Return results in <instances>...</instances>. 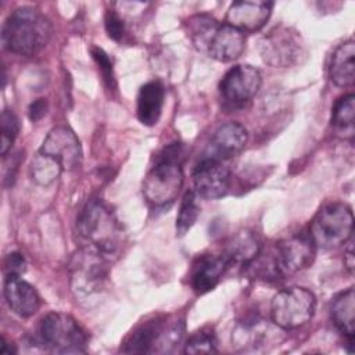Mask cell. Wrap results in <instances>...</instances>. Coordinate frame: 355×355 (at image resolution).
Instances as JSON below:
<instances>
[{"label": "cell", "mask_w": 355, "mask_h": 355, "mask_svg": "<svg viewBox=\"0 0 355 355\" xmlns=\"http://www.w3.org/2000/svg\"><path fill=\"white\" fill-rule=\"evenodd\" d=\"M262 83L261 73L257 68L248 64H241L230 68L219 83L222 98L232 107H243L251 101Z\"/></svg>", "instance_id": "9"}, {"label": "cell", "mask_w": 355, "mask_h": 355, "mask_svg": "<svg viewBox=\"0 0 355 355\" xmlns=\"http://www.w3.org/2000/svg\"><path fill=\"white\" fill-rule=\"evenodd\" d=\"M245 272L252 279H261V280H279L280 277H283L277 261H276V255L275 251L272 254H262L259 252L251 262H248L245 266Z\"/></svg>", "instance_id": "25"}, {"label": "cell", "mask_w": 355, "mask_h": 355, "mask_svg": "<svg viewBox=\"0 0 355 355\" xmlns=\"http://www.w3.org/2000/svg\"><path fill=\"white\" fill-rule=\"evenodd\" d=\"M248 140L247 129L239 122H227L219 126L207 148V157L216 161H226L236 157L245 147Z\"/></svg>", "instance_id": "15"}, {"label": "cell", "mask_w": 355, "mask_h": 355, "mask_svg": "<svg viewBox=\"0 0 355 355\" xmlns=\"http://www.w3.org/2000/svg\"><path fill=\"white\" fill-rule=\"evenodd\" d=\"M92 55L94 58V61L97 62L100 71H101V75H103V79L105 82V85L112 89L115 86V80H114V72H112V64H111V60L110 57L104 53V50L98 49V47H93L92 49Z\"/></svg>", "instance_id": "30"}, {"label": "cell", "mask_w": 355, "mask_h": 355, "mask_svg": "<svg viewBox=\"0 0 355 355\" xmlns=\"http://www.w3.org/2000/svg\"><path fill=\"white\" fill-rule=\"evenodd\" d=\"M315 248L309 234H295L279 241L275 255L282 275H293L311 266L315 259Z\"/></svg>", "instance_id": "11"}, {"label": "cell", "mask_w": 355, "mask_h": 355, "mask_svg": "<svg viewBox=\"0 0 355 355\" xmlns=\"http://www.w3.org/2000/svg\"><path fill=\"white\" fill-rule=\"evenodd\" d=\"M62 172V168L51 158L37 153L32 161L31 175L32 179L40 186H49L53 183Z\"/></svg>", "instance_id": "27"}, {"label": "cell", "mask_w": 355, "mask_h": 355, "mask_svg": "<svg viewBox=\"0 0 355 355\" xmlns=\"http://www.w3.org/2000/svg\"><path fill=\"white\" fill-rule=\"evenodd\" d=\"M80 239L110 259L114 258L123 243V230L118 219L101 201L92 200L80 211L76 219Z\"/></svg>", "instance_id": "3"}, {"label": "cell", "mask_w": 355, "mask_h": 355, "mask_svg": "<svg viewBox=\"0 0 355 355\" xmlns=\"http://www.w3.org/2000/svg\"><path fill=\"white\" fill-rule=\"evenodd\" d=\"M200 215V205L197 201V193L194 190H189L184 193L179 214L176 216V236H184L196 223Z\"/></svg>", "instance_id": "26"}, {"label": "cell", "mask_w": 355, "mask_h": 355, "mask_svg": "<svg viewBox=\"0 0 355 355\" xmlns=\"http://www.w3.org/2000/svg\"><path fill=\"white\" fill-rule=\"evenodd\" d=\"M331 123L334 129L344 137L352 139L355 133V96L352 93L340 97L331 115Z\"/></svg>", "instance_id": "24"}, {"label": "cell", "mask_w": 355, "mask_h": 355, "mask_svg": "<svg viewBox=\"0 0 355 355\" xmlns=\"http://www.w3.org/2000/svg\"><path fill=\"white\" fill-rule=\"evenodd\" d=\"M165 327L166 319L164 316H155L151 320L143 322L128 336L121 351L129 354L155 352V347L161 345Z\"/></svg>", "instance_id": "19"}, {"label": "cell", "mask_w": 355, "mask_h": 355, "mask_svg": "<svg viewBox=\"0 0 355 355\" xmlns=\"http://www.w3.org/2000/svg\"><path fill=\"white\" fill-rule=\"evenodd\" d=\"M110 262L108 257L90 247L85 245L79 250L69 265L73 290L82 294L98 291L108 276Z\"/></svg>", "instance_id": "8"}, {"label": "cell", "mask_w": 355, "mask_h": 355, "mask_svg": "<svg viewBox=\"0 0 355 355\" xmlns=\"http://www.w3.org/2000/svg\"><path fill=\"white\" fill-rule=\"evenodd\" d=\"M47 112V101L46 98H37L35 100L29 108H28V115H29V119L36 122L39 119H42Z\"/></svg>", "instance_id": "33"}, {"label": "cell", "mask_w": 355, "mask_h": 355, "mask_svg": "<svg viewBox=\"0 0 355 355\" xmlns=\"http://www.w3.org/2000/svg\"><path fill=\"white\" fill-rule=\"evenodd\" d=\"M37 153L54 159L62 171H72L82 162L80 141L73 130L67 126L51 129Z\"/></svg>", "instance_id": "10"}, {"label": "cell", "mask_w": 355, "mask_h": 355, "mask_svg": "<svg viewBox=\"0 0 355 355\" xmlns=\"http://www.w3.org/2000/svg\"><path fill=\"white\" fill-rule=\"evenodd\" d=\"M245 49L243 32L227 24H218L212 31L204 53L219 62H230L239 58Z\"/></svg>", "instance_id": "14"}, {"label": "cell", "mask_w": 355, "mask_h": 355, "mask_svg": "<svg viewBox=\"0 0 355 355\" xmlns=\"http://www.w3.org/2000/svg\"><path fill=\"white\" fill-rule=\"evenodd\" d=\"M184 354H215L216 338L209 330H200L191 334L184 344Z\"/></svg>", "instance_id": "29"}, {"label": "cell", "mask_w": 355, "mask_h": 355, "mask_svg": "<svg viewBox=\"0 0 355 355\" xmlns=\"http://www.w3.org/2000/svg\"><path fill=\"white\" fill-rule=\"evenodd\" d=\"M4 298L14 313L21 318L35 315L40 308V295L32 284L21 277H6L4 280Z\"/></svg>", "instance_id": "17"}, {"label": "cell", "mask_w": 355, "mask_h": 355, "mask_svg": "<svg viewBox=\"0 0 355 355\" xmlns=\"http://www.w3.org/2000/svg\"><path fill=\"white\" fill-rule=\"evenodd\" d=\"M194 191L207 200L223 197L230 186V173L227 168L216 159L204 158L197 164L193 172Z\"/></svg>", "instance_id": "12"}, {"label": "cell", "mask_w": 355, "mask_h": 355, "mask_svg": "<svg viewBox=\"0 0 355 355\" xmlns=\"http://www.w3.org/2000/svg\"><path fill=\"white\" fill-rule=\"evenodd\" d=\"M329 75L338 87H349L355 82V43L347 40L333 53Z\"/></svg>", "instance_id": "21"}, {"label": "cell", "mask_w": 355, "mask_h": 355, "mask_svg": "<svg viewBox=\"0 0 355 355\" xmlns=\"http://www.w3.org/2000/svg\"><path fill=\"white\" fill-rule=\"evenodd\" d=\"M39 343L54 354L86 352L87 333L79 322L68 313H47L39 324Z\"/></svg>", "instance_id": "4"}, {"label": "cell", "mask_w": 355, "mask_h": 355, "mask_svg": "<svg viewBox=\"0 0 355 355\" xmlns=\"http://www.w3.org/2000/svg\"><path fill=\"white\" fill-rule=\"evenodd\" d=\"M354 215L349 205L331 202L322 207L309 226V237L316 247L336 248L352 236Z\"/></svg>", "instance_id": "5"}, {"label": "cell", "mask_w": 355, "mask_h": 355, "mask_svg": "<svg viewBox=\"0 0 355 355\" xmlns=\"http://www.w3.org/2000/svg\"><path fill=\"white\" fill-rule=\"evenodd\" d=\"M50 21L33 7L15 8L1 29L4 49L18 55H35L46 47L51 37Z\"/></svg>", "instance_id": "1"}, {"label": "cell", "mask_w": 355, "mask_h": 355, "mask_svg": "<svg viewBox=\"0 0 355 355\" xmlns=\"http://www.w3.org/2000/svg\"><path fill=\"white\" fill-rule=\"evenodd\" d=\"M259 252H261V243L257 234H254L250 230H241L232 237V240L226 245V250L222 255L227 261L229 266L232 263L245 266Z\"/></svg>", "instance_id": "22"}, {"label": "cell", "mask_w": 355, "mask_h": 355, "mask_svg": "<svg viewBox=\"0 0 355 355\" xmlns=\"http://www.w3.org/2000/svg\"><path fill=\"white\" fill-rule=\"evenodd\" d=\"M354 248H352V240L349 241V247L344 254V265L345 268L352 273L354 272Z\"/></svg>", "instance_id": "34"}, {"label": "cell", "mask_w": 355, "mask_h": 355, "mask_svg": "<svg viewBox=\"0 0 355 355\" xmlns=\"http://www.w3.org/2000/svg\"><path fill=\"white\" fill-rule=\"evenodd\" d=\"M26 269L25 258L19 252H11L4 259V275L6 277H21Z\"/></svg>", "instance_id": "31"}, {"label": "cell", "mask_w": 355, "mask_h": 355, "mask_svg": "<svg viewBox=\"0 0 355 355\" xmlns=\"http://www.w3.org/2000/svg\"><path fill=\"white\" fill-rule=\"evenodd\" d=\"M262 60L275 68H287L300 61L304 55V42L293 28L277 26L259 42Z\"/></svg>", "instance_id": "7"}, {"label": "cell", "mask_w": 355, "mask_h": 355, "mask_svg": "<svg viewBox=\"0 0 355 355\" xmlns=\"http://www.w3.org/2000/svg\"><path fill=\"white\" fill-rule=\"evenodd\" d=\"M331 320L336 327L347 336L348 340H354L355 333V293L354 288L340 293L334 297L330 308Z\"/></svg>", "instance_id": "23"}, {"label": "cell", "mask_w": 355, "mask_h": 355, "mask_svg": "<svg viewBox=\"0 0 355 355\" xmlns=\"http://www.w3.org/2000/svg\"><path fill=\"white\" fill-rule=\"evenodd\" d=\"M279 330L282 329L273 322L269 323L259 318H251L236 326L232 334V341L240 351H258L266 344L279 341Z\"/></svg>", "instance_id": "13"}, {"label": "cell", "mask_w": 355, "mask_h": 355, "mask_svg": "<svg viewBox=\"0 0 355 355\" xmlns=\"http://www.w3.org/2000/svg\"><path fill=\"white\" fill-rule=\"evenodd\" d=\"M316 309L315 295L298 286L280 290L272 300L270 318L282 330H293L308 323Z\"/></svg>", "instance_id": "6"}, {"label": "cell", "mask_w": 355, "mask_h": 355, "mask_svg": "<svg viewBox=\"0 0 355 355\" xmlns=\"http://www.w3.org/2000/svg\"><path fill=\"white\" fill-rule=\"evenodd\" d=\"M0 153L3 157L11 150L14 140L19 133V122L17 115L11 110H4L0 116Z\"/></svg>", "instance_id": "28"}, {"label": "cell", "mask_w": 355, "mask_h": 355, "mask_svg": "<svg viewBox=\"0 0 355 355\" xmlns=\"http://www.w3.org/2000/svg\"><path fill=\"white\" fill-rule=\"evenodd\" d=\"M183 154L182 144L172 143L155 157V164L143 180V194L153 207H168L179 196L184 180Z\"/></svg>", "instance_id": "2"}, {"label": "cell", "mask_w": 355, "mask_h": 355, "mask_svg": "<svg viewBox=\"0 0 355 355\" xmlns=\"http://www.w3.org/2000/svg\"><path fill=\"white\" fill-rule=\"evenodd\" d=\"M229 268L227 261L223 255L204 254L200 255L191 268V287L197 294H205L215 288L223 276L225 270Z\"/></svg>", "instance_id": "18"}, {"label": "cell", "mask_w": 355, "mask_h": 355, "mask_svg": "<svg viewBox=\"0 0 355 355\" xmlns=\"http://www.w3.org/2000/svg\"><path fill=\"white\" fill-rule=\"evenodd\" d=\"M0 352H1L3 355H11V354H15V352H17V349L14 348V345H12V344H10V343L6 340V337H1V347H0Z\"/></svg>", "instance_id": "35"}, {"label": "cell", "mask_w": 355, "mask_h": 355, "mask_svg": "<svg viewBox=\"0 0 355 355\" xmlns=\"http://www.w3.org/2000/svg\"><path fill=\"white\" fill-rule=\"evenodd\" d=\"M104 22H105V31H107L108 36L116 42L121 40L123 36V32H125V25H123V21L121 19V17L115 11L110 10L105 14Z\"/></svg>", "instance_id": "32"}, {"label": "cell", "mask_w": 355, "mask_h": 355, "mask_svg": "<svg viewBox=\"0 0 355 355\" xmlns=\"http://www.w3.org/2000/svg\"><path fill=\"white\" fill-rule=\"evenodd\" d=\"M272 8L270 1H234L226 12L225 24L243 33L257 32L268 22Z\"/></svg>", "instance_id": "16"}, {"label": "cell", "mask_w": 355, "mask_h": 355, "mask_svg": "<svg viewBox=\"0 0 355 355\" xmlns=\"http://www.w3.org/2000/svg\"><path fill=\"white\" fill-rule=\"evenodd\" d=\"M165 100V89L161 82L151 80L143 85L137 94V118L146 126L158 122Z\"/></svg>", "instance_id": "20"}]
</instances>
